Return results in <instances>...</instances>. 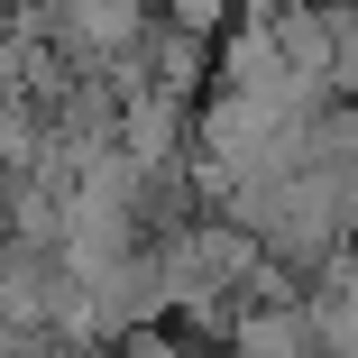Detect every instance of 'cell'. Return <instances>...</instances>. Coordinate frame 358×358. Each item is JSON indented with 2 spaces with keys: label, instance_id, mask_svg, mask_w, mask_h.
I'll use <instances>...</instances> for the list:
<instances>
[{
  "label": "cell",
  "instance_id": "6",
  "mask_svg": "<svg viewBox=\"0 0 358 358\" xmlns=\"http://www.w3.org/2000/svg\"><path fill=\"white\" fill-rule=\"evenodd\" d=\"M55 358H120L110 340H74V349H55Z\"/></svg>",
  "mask_w": 358,
  "mask_h": 358
},
{
  "label": "cell",
  "instance_id": "7",
  "mask_svg": "<svg viewBox=\"0 0 358 358\" xmlns=\"http://www.w3.org/2000/svg\"><path fill=\"white\" fill-rule=\"evenodd\" d=\"M46 10V0H0V19H37Z\"/></svg>",
  "mask_w": 358,
  "mask_h": 358
},
{
  "label": "cell",
  "instance_id": "2",
  "mask_svg": "<svg viewBox=\"0 0 358 358\" xmlns=\"http://www.w3.org/2000/svg\"><path fill=\"white\" fill-rule=\"evenodd\" d=\"M184 148H193V101H184V92H157V83H138V92L120 101V157L148 175V184H166V175L184 166Z\"/></svg>",
  "mask_w": 358,
  "mask_h": 358
},
{
  "label": "cell",
  "instance_id": "3",
  "mask_svg": "<svg viewBox=\"0 0 358 358\" xmlns=\"http://www.w3.org/2000/svg\"><path fill=\"white\" fill-rule=\"evenodd\" d=\"M221 340H230L221 358H331V349H322V322H313V294L248 303V313H230Z\"/></svg>",
  "mask_w": 358,
  "mask_h": 358
},
{
  "label": "cell",
  "instance_id": "5",
  "mask_svg": "<svg viewBox=\"0 0 358 358\" xmlns=\"http://www.w3.org/2000/svg\"><path fill=\"white\" fill-rule=\"evenodd\" d=\"M157 10H166L175 28H193V37H221V28L239 19V0H157Z\"/></svg>",
  "mask_w": 358,
  "mask_h": 358
},
{
  "label": "cell",
  "instance_id": "1",
  "mask_svg": "<svg viewBox=\"0 0 358 358\" xmlns=\"http://www.w3.org/2000/svg\"><path fill=\"white\" fill-rule=\"evenodd\" d=\"M157 19H166L157 0H46V10H37V28L74 55V64H120V55H138Z\"/></svg>",
  "mask_w": 358,
  "mask_h": 358
},
{
  "label": "cell",
  "instance_id": "4",
  "mask_svg": "<svg viewBox=\"0 0 358 358\" xmlns=\"http://www.w3.org/2000/svg\"><path fill=\"white\" fill-rule=\"evenodd\" d=\"M28 46H37V19H0V101L28 92Z\"/></svg>",
  "mask_w": 358,
  "mask_h": 358
}]
</instances>
